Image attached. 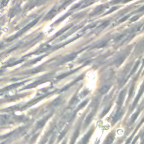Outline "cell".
<instances>
[{
  "mask_svg": "<svg viewBox=\"0 0 144 144\" xmlns=\"http://www.w3.org/2000/svg\"><path fill=\"white\" fill-rule=\"evenodd\" d=\"M46 1V0H37L36 1V4L38 5H40L43 4V3H45Z\"/></svg>",
  "mask_w": 144,
  "mask_h": 144,
  "instance_id": "30",
  "label": "cell"
},
{
  "mask_svg": "<svg viewBox=\"0 0 144 144\" xmlns=\"http://www.w3.org/2000/svg\"><path fill=\"white\" fill-rule=\"evenodd\" d=\"M67 131H68V129L66 128L65 129H64L63 130V132H61V133H60V134L59 136V141L61 140L63 138L64 136L65 135V134H66V132H67Z\"/></svg>",
  "mask_w": 144,
  "mask_h": 144,
  "instance_id": "22",
  "label": "cell"
},
{
  "mask_svg": "<svg viewBox=\"0 0 144 144\" xmlns=\"http://www.w3.org/2000/svg\"><path fill=\"white\" fill-rule=\"evenodd\" d=\"M134 85H133L132 86V87L130 88V91L129 92V97H130V96H132L133 92H134Z\"/></svg>",
  "mask_w": 144,
  "mask_h": 144,
  "instance_id": "31",
  "label": "cell"
},
{
  "mask_svg": "<svg viewBox=\"0 0 144 144\" xmlns=\"http://www.w3.org/2000/svg\"><path fill=\"white\" fill-rule=\"evenodd\" d=\"M129 17V15H127V16H125L124 17H123V18H122V19H121L120 20H119V22H123V21H125L126 20H127L128 17Z\"/></svg>",
  "mask_w": 144,
  "mask_h": 144,
  "instance_id": "33",
  "label": "cell"
},
{
  "mask_svg": "<svg viewBox=\"0 0 144 144\" xmlns=\"http://www.w3.org/2000/svg\"><path fill=\"white\" fill-rule=\"evenodd\" d=\"M72 26V24H70V25H68V26H66V27H65L64 29H63L60 30L59 31V32H58L56 33V35H55V37H57V36H59V35H60V34H61L62 33H63L64 32H65V31H66V30H68V29H69Z\"/></svg>",
  "mask_w": 144,
  "mask_h": 144,
  "instance_id": "19",
  "label": "cell"
},
{
  "mask_svg": "<svg viewBox=\"0 0 144 144\" xmlns=\"http://www.w3.org/2000/svg\"><path fill=\"white\" fill-rule=\"evenodd\" d=\"M74 1V0H66V1L65 2H64V3L63 4V5H62V6H61L60 8L64 7V6H66V5H69V4L71 2H72Z\"/></svg>",
  "mask_w": 144,
  "mask_h": 144,
  "instance_id": "26",
  "label": "cell"
},
{
  "mask_svg": "<svg viewBox=\"0 0 144 144\" xmlns=\"http://www.w3.org/2000/svg\"><path fill=\"white\" fill-rule=\"evenodd\" d=\"M69 15H70V14H66L65 15H64V16L63 17H61V18L59 20H57L56 22H55V23H59V22H60L61 21H62V20H64V19H65L66 17L68 16Z\"/></svg>",
  "mask_w": 144,
  "mask_h": 144,
  "instance_id": "29",
  "label": "cell"
},
{
  "mask_svg": "<svg viewBox=\"0 0 144 144\" xmlns=\"http://www.w3.org/2000/svg\"><path fill=\"white\" fill-rule=\"evenodd\" d=\"M139 63H140V61H138L136 62V64H135V66L134 67V68H133V69L132 70L131 72V73H130V76L128 77V78H129L130 76H131V75H132V74H134V73L135 72V71L136 70L137 67H138V66H139ZM128 78H127V79H128Z\"/></svg>",
  "mask_w": 144,
  "mask_h": 144,
  "instance_id": "21",
  "label": "cell"
},
{
  "mask_svg": "<svg viewBox=\"0 0 144 144\" xmlns=\"http://www.w3.org/2000/svg\"><path fill=\"white\" fill-rule=\"evenodd\" d=\"M114 140V135H109V136L108 137L107 139L106 140L105 143L106 144H111L113 143V141Z\"/></svg>",
  "mask_w": 144,
  "mask_h": 144,
  "instance_id": "20",
  "label": "cell"
},
{
  "mask_svg": "<svg viewBox=\"0 0 144 144\" xmlns=\"http://www.w3.org/2000/svg\"><path fill=\"white\" fill-rule=\"evenodd\" d=\"M92 1H94V0H92Z\"/></svg>",
  "mask_w": 144,
  "mask_h": 144,
  "instance_id": "36",
  "label": "cell"
},
{
  "mask_svg": "<svg viewBox=\"0 0 144 144\" xmlns=\"http://www.w3.org/2000/svg\"><path fill=\"white\" fill-rule=\"evenodd\" d=\"M94 115V112H92L91 113H90L88 115L87 117H86L85 121V125L86 126H88L90 123L91 122Z\"/></svg>",
  "mask_w": 144,
  "mask_h": 144,
  "instance_id": "10",
  "label": "cell"
},
{
  "mask_svg": "<svg viewBox=\"0 0 144 144\" xmlns=\"http://www.w3.org/2000/svg\"><path fill=\"white\" fill-rule=\"evenodd\" d=\"M92 132H93L92 130H91V131H90L89 132H88L87 134L85 135V136L83 137V138L82 139V140L81 143L82 144L87 143L88 141V140H89V139L90 138L91 135L92 134Z\"/></svg>",
  "mask_w": 144,
  "mask_h": 144,
  "instance_id": "11",
  "label": "cell"
},
{
  "mask_svg": "<svg viewBox=\"0 0 144 144\" xmlns=\"http://www.w3.org/2000/svg\"><path fill=\"white\" fill-rule=\"evenodd\" d=\"M106 45V42H101V43H100L98 45L96 46V47L101 48L104 47V46H105Z\"/></svg>",
  "mask_w": 144,
  "mask_h": 144,
  "instance_id": "27",
  "label": "cell"
},
{
  "mask_svg": "<svg viewBox=\"0 0 144 144\" xmlns=\"http://www.w3.org/2000/svg\"><path fill=\"white\" fill-rule=\"evenodd\" d=\"M57 8H56V7L53 8L48 13L47 15H46L45 19H52V17H54L55 15H56V13L57 12Z\"/></svg>",
  "mask_w": 144,
  "mask_h": 144,
  "instance_id": "7",
  "label": "cell"
},
{
  "mask_svg": "<svg viewBox=\"0 0 144 144\" xmlns=\"http://www.w3.org/2000/svg\"><path fill=\"white\" fill-rule=\"evenodd\" d=\"M50 117V116H48L47 117H45V118H43L42 119H41L40 121H39L38 123H37V128H42L44 126V125H45L46 124V122L47 121V120L48 119V118H49Z\"/></svg>",
  "mask_w": 144,
  "mask_h": 144,
  "instance_id": "8",
  "label": "cell"
},
{
  "mask_svg": "<svg viewBox=\"0 0 144 144\" xmlns=\"http://www.w3.org/2000/svg\"><path fill=\"white\" fill-rule=\"evenodd\" d=\"M79 99L78 98V97L77 96H74L73 98L71 99V100L69 102V104L71 106H74L77 104L79 102Z\"/></svg>",
  "mask_w": 144,
  "mask_h": 144,
  "instance_id": "16",
  "label": "cell"
},
{
  "mask_svg": "<svg viewBox=\"0 0 144 144\" xmlns=\"http://www.w3.org/2000/svg\"><path fill=\"white\" fill-rule=\"evenodd\" d=\"M139 113H140V112L138 111V112H137L136 113H135V114H133V116L131 117V123H134V122L136 121V119H137V117H138V116H139Z\"/></svg>",
  "mask_w": 144,
  "mask_h": 144,
  "instance_id": "23",
  "label": "cell"
},
{
  "mask_svg": "<svg viewBox=\"0 0 144 144\" xmlns=\"http://www.w3.org/2000/svg\"><path fill=\"white\" fill-rule=\"evenodd\" d=\"M39 18L38 17V18L35 19L34 20H33V21L31 22V23H30L28 25H26V26H25V27H24V28L23 29L20 31V32H19V33H17V34L16 35H15V37H17V35H20V34H22V33H23L25 32V31L28 30L29 29H30V28H32V26H34V25H35V24H36V23H37V22H38V21L39 20Z\"/></svg>",
  "mask_w": 144,
  "mask_h": 144,
  "instance_id": "1",
  "label": "cell"
},
{
  "mask_svg": "<svg viewBox=\"0 0 144 144\" xmlns=\"http://www.w3.org/2000/svg\"><path fill=\"white\" fill-rule=\"evenodd\" d=\"M143 91H144V87H143V85H142L141 89H140V91H139V92L138 95H137V96H136V99H135V100L134 101V103H133V105H132V110L134 109V108L135 107V106H136L137 103H138V102H139V100L140 98V97L141 96L142 94H143Z\"/></svg>",
  "mask_w": 144,
  "mask_h": 144,
  "instance_id": "5",
  "label": "cell"
},
{
  "mask_svg": "<svg viewBox=\"0 0 144 144\" xmlns=\"http://www.w3.org/2000/svg\"><path fill=\"white\" fill-rule=\"evenodd\" d=\"M117 7H113V8H112L111 10H110L109 12H106V14H109V13H110V12H112V11H114V10H116V9L117 8Z\"/></svg>",
  "mask_w": 144,
  "mask_h": 144,
  "instance_id": "35",
  "label": "cell"
},
{
  "mask_svg": "<svg viewBox=\"0 0 144 144\" xmlns=\"http://www.w3.org/2000/svg\"><path fill=\"white\" fill-rule=\"evenodd\" d=\"M125 57H126V56H125V55L121 56L120 57H119L116 60V61H115V63H116L117 65H121V64L124 61V60H125Z\"/></svg>",
  "mask_w": 144,
  "mask_h": 144,
  "instance_id": "17",
  "label": "cell"
},
{
  "mask_svg": "<svg viewBox=\"0 0 144 144\" xmlns=\"http://www.w3.org/2000/svg\"><path fill=\"white\" fill-rule=\"evenodd\" d=\"M43 83V81H35V82H34L32 84H31V85H30L29 86H28V87H26V88H33V87H36V86H37L38 85H40V84L41 83Z\"/></svg>",
  "mask_w": 144,
  "mask_h": 144,
  "instance_id": "18",
  "label": "cell"
},
{
  "mask_svg": "<svg viewBox=\"0 0 144 144\" xmlns=\"http://www.w3.org/2000/svg\"><path fill=\"white\" fill-rule=\"evenodd\" d=\"M87 94H88V91H87V90L83 91L80 94V97H81V98H83V97H84L85 96H86V95H87Z\"/></svg>",
  "mask_w": 144,
  "mask_h": 144,
  "instance_id": "28",
  "label": "cell"
},
{
  "mask_svg": "<svg viewBox=\"0 0 144 144\" xmlns=\"http://www.w3.org/2000/svg\"><path fill=\"white\" fill-rule=\"evenodd\" d=\"M126 94V90H123V91H122L120 93V94H119L118 100H117V103L119 106H120L122 105V104L124 100H125Z\"/></svg>",
  "mask_w": 144,
  "mask_h": 144,
  "instance_id": "3",
  "label": "cell"
},
{
  "mask_svg": "<svg viewBox=\"0 0 144 144\" xmlns=\"http://www.w3.org/2000/svg\"><path fill=\"white\" fill-rule=\"evenodd\" d=\"M123 114V110L121 109H119L116 113V114H115L113 118V122L114 123L117 122V121H119V119L121 118V117H122Z\"/></svg>",
  "mask_w": 144,
  "mask_h": 144,
  "instance_id": "4",
  "label": "cell"
},
{
  "mask_svg": "<svg viewBox=\"0 0 144 144\" xmlns=\"http://www.w3.org/2000/svg\"><path fill=\"white\" fill-rule=\"evenodd\" d=\"M109 21H106L105 22H104V23H103V24H101V25L100 26V27H103V28H105V26H107L108 24H109Z\"/></svg>",
  "mask_w": 144,
  "mask_h": 144,
  "instance_id": "32",
  "label": "cell"
},
{
  "mask_svg": "<svg viewBox=\"0 0 144 144\" xmlns=\"http://www.w3.org/2000/svg\"><path fill=\"white\" fill-rule=\"evenodd\" d=\"M110 107H111V106H108V107H106L105 108V109L104 110V111L103 112V113H102L101 115V117H103L104 116H105V115L107 114V113H108V112L109 111V110L110 109Z\"/></svg>",
  "mask_w": 144,
  "mask_h": 144,
  "instance_id": "25",
  "label": "cell"
},
{
  "mask_svg": "<svg viewBox=\"0 0 144 144\" xmlns=\"http://www.w3.org/2000/svg\"><path fill=\"white\" fill-rule=\"evenodd\" d=\"M138 17H139L138 16H136L133 17L132 18H131V19L130 20V21H135V20H136L138 19Z\"/></svg>",
  "mask_w": 144,
  "mask_h": 144,
  "instance_id": "34",
  "label": "cell"
},
{
  "mask_svg": "<svg viewBox=\"0 0 144 144\" xmlns=\"http://www.w3.org/2000/svg\"><path fill=\"white\" fill-rule=\"evenodd\" d=\"M110 87H111L110 85H109V84H106V85H105L103 86H102L100 89L99 90V92L102 95L105 94L106 93H107L108 92V91L110 90Z\"/></svg>",
  "mask_w": 144,
  "mask_h": 144,
  "instance_id": "6",
  "label": "cell"
},
{
  "mask_svg": "<svg viewBox=\"0 0 144 144\" xmlns=\"http://www.w3.org/2000/svg\"><path fill=\"white\" fill-rule=\"evenodd\" d=\"M77 56V54L76 53H73V54H71L67 55L65 57H64V58L62 60V61H61V64H64L65 63H67L70 61H72L73 60L75 57Z\"/></svg>",
  "mask_w": 144,
  "mask_h": 144,
  "instance_id": "2",
  "label": "cell"
},
{
  "mask_svg": "<svg viewBox=\"0 0 144 144\" xmlns=\"http://www.w3.org/2000/svg\"><path fill=\"white\" fill-rule=\"evenodd\" d=\"M104 8H105V6H104V5H101L100 6H98V7L95 8L94 11L91 13V15H94L95 14H98V13L101 12L104 9Z\"/></svg>",
  "mask_w": 144,
  "mask_h": 144,
  "instance_id": "13",
  "label": "cell"
},
{
  "mask_svg": "<svg viewBox=\"0 0 144 144\" xmlns=\"http://www.w3.org/2000/svg\"><path fill=\"white\" fill-rule=\"evenodd\" d=\"M51 46L50 45H44L43 46H42V47L39 48V49L37 51V53H38V54H39V53H42V52H45L46 51V50H47L49 49V48H50Z\"/></svg>",
  "mask_w": 144,
  "mask_h": 144,
  "instance_id": "14",
  "label": "cell"
},
{
  "mask_svg": "<svg viewBox=\"0 0 144 144\" xmlns=\"http://www.w3.org/2000/svg\"><path fill=\"white\" fill-rule=\"evenodd\" d=\"M79 68L78 69H75L74 70H73V71H71V72H67V73H64L63 74H61L60 75V76H58L56 78L57 79H63L64 78H65V77H67L68 76H69V75H70L71 74H72V73H74L75 72H76V71H77V70H78Z\"/></svg>",
  "mask_w": 144,
  "mask_h": 144,
  "instance_id": "12",
  "label": "cell"
},
{
  "mask_svg": "<svg viewBox=\"0 0 144 144\" xmlns=\"http://www.w3.org/2000/svg\"><path fill=\"white\" fill-rule=\"evenodd\" d=\"M79 133V127L77 128V129L76 130V131H75L73 134V137L72 138V141H71V143H74L75 141H76V140L77 139V138L78 136Z\"/></svg>",
  "mask_w": 144,
  "mask_h": 144,
  "instance_id": "15",
  "label": "cell"
},
{
  "mask_svg": "<svg viewBox=\"0 0 144 144\" xmlns=\"http://www.w3.org/2000/svg\"><path fill=\"white\" fill-rule=\"evenodd\" d=\"M62 101H63V100L61 98V97H57V99H56L55 100L53 101L52 102V103L51 104L50 106L51 107H56V106H59L61 104Z\"/></svg>",
  "mask_w": 144,
  "mask_h": 144,
  "instance_id": "9",
  "label": "cell"
},
{
  "mask_svg": "<svg viewBox=\"0 0 144 144\" xmlns=\"http://www.w3.org/2000/svg\"><path fill=\"white\" fill-rule=\"evenodd\" d=\"M88 101V100H87L84 101L81 104H80V105H79L78 106V109H77V111H78V110H79L80 109H82V108L84 107V106H86V104H87Z\"/></svg>",
  "mask_w": 144,
  "mask_h": 144,
  "instance_id": "24",
  "label": "cell"
}]
</instances>
